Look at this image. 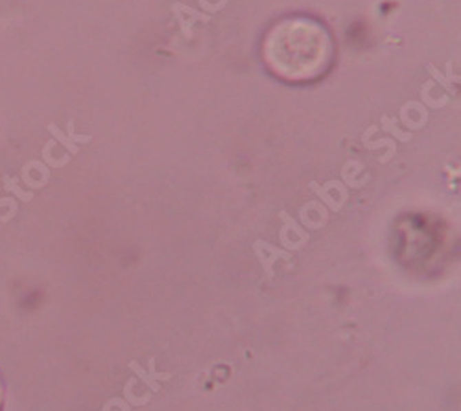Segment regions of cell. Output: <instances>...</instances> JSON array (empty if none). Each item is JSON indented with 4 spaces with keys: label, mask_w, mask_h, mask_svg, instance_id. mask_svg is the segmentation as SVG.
Here are the masks:
<instances>
[{
    "label": "cell",
    "mask_w": 461,
    "mask_h": 411,
    "mask_svg": "<svg viewBox=\"0 0 461 411\" xmlns=\"http://www.w3.org/2000/svg\"><path fill=\"white\" fill-rule=\"evenodd\" d=\"M262 61L277 80L305 85L321 80L334 63L336 45L329 28L305 15L277 21L262 39Z\"/></svg>",
    "instance_id": "cell-1"
},
{
    "label": "cell",
    "mask_w": 461,
    "mask_h": 411,
    "mask_svg": "<svg viewBox=\"0 0 461 411\" xmlns=\"http://www.w3.org/2000/svg\"><path fill=\"white\" fill-rule=\"evenodd\" d=\"M4 408V386H2V378H0V411Z\"/></svg>",
    "instance_id": "cell-2"
}]
</instances>
